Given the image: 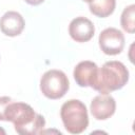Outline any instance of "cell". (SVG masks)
Returning <instances> with one entry per match:
<instances>
[{
  "label": "cell",
  "instance_id": "obj_1",
  "mask_svg": "<svg viewBox=\"0 0 135 135\" xmlns=\"http://www.w3.org/2000/svg\"><path fill=\"white\" fill-rule=\"evenodd\" d=\"M4 121L13 122L15 131L21 135L40 134L45 126L44 117L24 102L11 101L4 111Z\"/></svg>",
  "mask_w": 135,
  "mask_h": 135
},
{
  "label": "cell",
  "instance_id": "obj_2",
  "mask_svg": "<svg viewBox=\"0 0 135 135\" xmlns=\"http://www.w3.org/2000/svg\"><path fill=\"white\" fill-rule=\"evenodd\" d=\"M129 81V71L127 66L116 60L107 61L97 70L92 89L100 94H109L111 92L122 89Z\"/></svg>",
  "mask_w": 135,
  "mask_h": 135
},
{
  "label": "cell",
  "instance_id": "obj_3",
  "mask_svg": "<svg viewBox=\"0 0 135 135\" xmlns=\"http://www.w3.org/2000/svg\"><path fill=\"white\" fill-rule=\"evenodd\" d=\"M60 117L65 130L71 134H80L89 126V116L85 104L78 99L65 101L60 109Z\"/></svg>",
  "mask_w": 135,
  "mask_h": 135
},
{
  "label": "cell",
  "instance_id": "obj_4",
  "mask_svg": "<svg viewBox=\"0 0 135 135\" xmlns=\"http://www.w3.org/2000/svg\"><path fill=\"white\" fill-rule=\"evenodd\" d=\"M69 89V78L60 70H49L40 78V91L49 99L62 98Z\"/></svg>",
  "mask_w": 135,
  "mask_h": 135
},
{
  "label": "cell",
  "instance_id": "obj_5",
  "mask_svg": "<svg viewBox=\"0 0 135 135\" xmlns=\"http://www.w3.org/2000/svg\"><path fill=\"white\" fill-rule=\"evenodd\" d=\"M124 35L115 27L104 28L98 37L99 47L105 55L115 56L122 52L124 47Z\"/></svg>",
  "mask_w": 135,
  "mask_h": 135
},
{
  "label": "cell",
  "instance_id": "obj_6",
  "mask_svg": "<svg viewBox=\"0 0 135 135\" xmlns=\"http://www.w3.org/2000/svg\"><path fill=\"white\" fill-rule=\"evenodd\" d=\"M90 110L95 119L105 120L114 115L116 101L110 94H99L92 99Z\"/></svg>",
  "mask_w": 135,
  "mask_h": 135
},
{
  "label": "cell",
  "instance_id": "obj_7",
  "mask_svg": "<svg viewBox=\"0 0 135 135\" xmlns=\"http://www.w3.org/2000/svg\"><path fill=\"white\" fill-rule=\"evenodd\" d=\"M69 34L76 42H86L93 38L95 34V26L90 19L79 16L70 22Z\"/></svg>",
  "mask_w": 135,
  "mask_h": 135
},
{
  "label": "cell",
  "instance_id": "obj_8",
  "mask_svg": "<svg viewBox=\"0 0 135 135\" xmlns=\"http://www.w3.org/2000/svg\"><path fill=\"white\" fill-rule=\"evenodd\" d=\"M25 21L21 14L15 11H8L0 18V30L8 37H16L22 33Z\"/></svg>",
  "mask_w": 135,
  "mask_h": 135
},
{
  "label": "cell",
  "instance_id": "obj_9",
  "mask_svg": "<svg viewBox=\"0 0 135 135\" xmlns=\"http://www.w3.org/2000/svg\"><path fill=\"white\" fill-rule=\"evenodd\" d=\"M97 70L98 66L95 62L90 60L80 61L73 71V76L76 83L82 88L92 86L97 74Z\"/></svg>",
  "mask_w": 135,
  "mask_h": 135
},
{
  "label": "cell",
  "instance_id": "obj_10",
  "mask_svg": "<svg viewBox=\"0 0 135 135\" xmlns=\"http://www.w3.org/2000/svg\"><path fill=\"white\" fill-rule=\"evenodd\" d=\"M116 7V0H91L90 12L99 18H105L113 14Z\"/></svg>",
  "mask_w": 135,
  "mask_h": 135
},
{
  "label": "cell",
  "instance_id": "obj_11",
  "mask_svg": "<svg viewBox=\"0 0 135 135\" xmlns=\"http://www.w3.org/2000/svg\"><path fill=\"white\" fill-rule=\"evenodd\" d=\"M135 5L130 4L124 7L120 17L121 27L129 34H133L135 31Z\"/></svg>",
  "mask_w": 135,
  "mask_h": 135
},
{
  "label": "cell",
  "instance_id": "obj_12",
  "mask_svg": "<svg viewBox=\"0 0 135 135\" xmlns=\"http://www.w3.org/2000/svg\"><path fill=\"white\" fill-rule=\"evenodd\" d=\"M13 101L11 97L8 96H1L0 97V120L4 121V111H5V108L6 105Z\"/></svg>",
  "mask_w": 135,
  "mask_h": 135
},
{
  "label": "cell",
  "instance_id": "obj_13",
  "mask_svg": "<svg viewBox=\"0 0 135 135\" xmlns=\"http://www.w3.org/2000/svg\"><path fill=\"white\" fill-rule=\"evenodd\" d=\"M24 1L30 5H39L42 2H44V0H24Z\"/></svg>",
  "mask_w": 135,
  "mask_h": 135
},
{
  "label": "cell",
  "instance_id": "obj_14",
  "mask_svg": "<svg viewBox=\"0 0 135 135\" xmlns=\"http://www.w3.org/2000/svg\"><path fill=\"white\" fill-rule=\"evenodd\" d=\"M0 134H3V135L5 134V131H4L2 128H0Z\"/></svg>",
  "mask_w": 135,
  "mask_h": 135
},
{
  "label": "cell",
  "instance_id": "obj_15",
  "mask_svg": "<svg viewBox=\"0 0 135 135\" xmlns=\"http://www.w3.org/2000/svg\"><path fill=\"white\" fill-rule=\"evenodd\" d=\"M82 1H84V2H88V3H89V2L91 1V0H82Z\"/></svg>",
  "mask_w": 135,
  "mask_h": 135
}]
</instances>
